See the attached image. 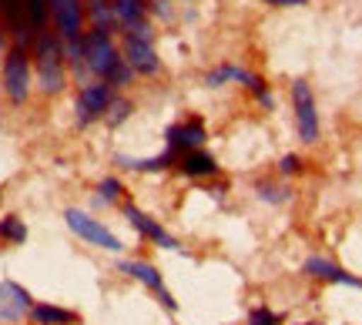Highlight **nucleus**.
<instances>
[{"label":"nucleus","instance_id":"obj_20","mask_svg":"<svg viewBox=\"0 0 362 325\" xmlns=\"http://www.w3.org/2000/svg\"><path fill=\"white\" fill-rule=\"evenodd\" d=\"M255 191H259V198L272 201V205H282L285 198H288V191H282L279 184H269V182H259V184H255Z\"/></svg>","mask_w":362,"mask_h":325},{"label":"nucleus","instance_id":"obj_22","mask_svg":"<svg viewBox=\"0 0 362 325\" xmlns=\"http://www.w3.org/2000/svg\"><path fill=\"white\" fill-rule=\"evenodd\" d=\"M98 191H101V201H117V198H121V182H117V178H104V182L98 184Z\"/></svg>","mask_w":362,"mask_h":325},{"label":"nucleus","instance_id":"obj_11","mask_svg":"<svg viewBox=\"0 0 362 325\" xmlns=\"http://www.w3.org/2000/svg\"><path fill=\"white\" fill-rule=\"evenodd\" d=\"M117 268H121L124 275H131V278H138L141 285L155 288V295L161 299L165 309H175V299L168 295V288H165V282H161V272H158L155 265H148V261H121Z\"/></svg>","mask_w":362,"mask_h":325},{"label":"nucleus","instance_id":"obj_16","mask_svg":"<svg viewBox=\"0 0 362 325\" xmlns=\"http://www.w3.org/2000/svg\"><path fill=\"white\" fill-rule=\"evenodd\" d=\"M115 17H117V24H124V30L138 27L148 17V4L144 0H115Z\"/></svg>","mask_w":362,"mask_h":325},{"label":"nucleus","instance_id":"obj_6","mask_svg":"<svg viewBox=\"0 0 362 325\" xmlns=\"http://www.w3.org/2000/svg\"><path fill=\"white\" fill-rule=\"evenodd\" d=\"M115 101V88L107 81H94V84H84L78 94V124H90L98 117L107 114V107Z\"/></svg>","mask_w":362,"mask_h":325},{"label":"nucleus","instance_id":"obj_17","mask_svg":"<svg viewBox=\"0 0 362 325\" xmlns=\"http://www.w3.org/2000/svg\"><path fill=\"white\" fill-rule=\"evenodd\" d=\"M30 319L37 325H71L78 322V312H67V309H57V305H30Z\"/></svg>","mask_w":362,"mask_h":325},{"label":"nucleus","instance_id":"obj_27","mask_svg":"<svg viewBox=\"0 0 362 325\" xmlns=\"http://www.w3.org/2000/svg\"><path fill=\"white\" fill-rule=\"evenodd\" d=\"M305 325H309V322H305Z\"/></svg>","mask_w":362,"mask_h":325},{"label":"nucleus","instance_id":"obj_12","mask_svg":"<svg viewBox=\"0 0 362 325\" xmlns=\"http://www.w3.org/2000/svg\"><path fill=\"white\" fill-rule=\"evenodd\" d=\"M124 215H128V221L138 228V235H144V238H151L155 245H161V248H178V242L171 238L161 225H158L155 218H148V215H141V211L134 208V205H124Z\"/></svg>","mask_w":362,"mask_h":325},{"label":"nucleus","instance_id":"obj_5","mask_svg":"<svg viewBox=\"0 0 362 325\" xmlns=\"http://www.w3.org/2000/svg\"><path fill=\"white\" fill-rule=\"evenodd\" d=\"M292 101H296V131L298 141L312 144L319 138V114H315V98H312V88L305 81H296L292 84Z\"/></svg>","mask_w":362,"mask_h":325},{"label":"nucleus","instance_id":"obj_3","mask_svg":"<svg viewBox=\"0 0 362 325\" xmlns=\"http://www.w3.org/2000/svg\"><path fill=\"white\" fill-rule=\"evenodd\" d=\"M84 57H88V71L98 74L101 81H107V74L124 61V57L117 54L111 34H104V30H90L88 37H84Z\"/></svg>","mask_w":362,"mask_h":325},{"label":"nucleus","instance_id":"obj_8","mask_svg":"<svg viewBox=\"0 0 362 325\" xmlns=\"http://www.w3.org/2000/svg\"><path fill=\"white\" fill-rule=\"evenodd\" d=\"M47 7H51V17H54V24H57V37L61 40L84 37L81 34V24H84L81 0H47Z\"/></svg>","mask_w":362,"mask_h":325},{"label":"nucleus","instance_id":"obj_13","mask_svg":"<svg viewBox=\"0 0 362 325\" xmlns=\"http://www.w3.org/2000/svg\"><path fill=\"white\" fill-rule=\"evenodd\" d=\"M305 275H312V278H325V282H342V285H352V288H362V278H356V275L342 272L339 265H332V261L325 259H305Z\"/></svg>","mask_w":362,"mask_h":325},{"label":"nucleus","instance_id":"obj_18","mask_svg":"<svg viewBox=\"0 0 362 325\" xmlns=\"http://www.w3.org/2000/svg\"><path fill=\"white\" fill-rule=\"evenodd\" d=\"M171 161H178L175 151H165V155H158V158H144V161H134V158H117V165H124V168H131V171H165Z\"/></svg>","mask_w":362,"mask_h":325},{"label":"nucleus","instance_id":"obj_26","mask_svg":"<svg viewBox=\"0 0 362 325\" xmlns=\"http://www.w3.org/2000/svg\"><path fill=\"white\" fill-rule=\"evenodd\" d=\"M0 4H7V0H0Z\"/></svg>","mask_w":362,"mask_h":325},{"label":"nucleus","instance_id":"obj_21","mask_svg":"<svg viewBox=\"0 0 362 325\" xmlns=\"http://www.w3.org/2000/svg\"><path fill=\"white\" fill-rule=\"evenodd\" d=\"M282 319L272 312V309H265V305H259V309H252V315H248V325H279Z\"/></svg>","mask_w":362,"mask_h":325},{"label":"nucleus","instance_id":"obj_7","mask_svg":"<svg viewBox=\"0 0 362 325\" xmlns=\"http://www.w3.org/2000/svg\"><path fill=\"white\" fill-rule=\"evenodd\" d=\"M4 91L17 105L27 101V94H30V61H27V54L21 47L11 51L7 64H4Z\"/></svg>","mask_w":362,"mask_h":325},{"label":"nucleus","instance_id":"obj_9","mask_svg":"<svg viewBox=\"0 0 362 325\" xmlns=\"http://www.w3.org/2000/svg\"><path fill=\"white\" fill-rule=\"evenodd\" d=\"M165 138H168V151H175V155H185V151L202 148L208 134H205V124H202L198 117H192V121L171 124V128L165 131Z\"/></svg>","mask_w":362,"mask_h":325},{"label":"nucleus","instance_id":"obj_25","mask_svg":"<svg viewBox=\"0 0 362 325\" xmlns=\"http://www.w3.org/2000/svg\"><path fill=\"white\" fill-rule=\"evenodd\" d=\"M272 7H298V4H305V0H265Z\"/></svg>","mask_w":362,"mask_h":325},{"label":"nucleus","instance_id":"obj_24","mask_svg":"<svg viewBox=\"0 0 362 325\" xmlns=\"http://www.w3.org/2000/svg\"><path fill=\"white\" fill-rule=\"evenodd\" d=\"M279 171H282V175H298V171H302V158H298V155H285L282 161H279Z\"/></svg>","mask_w":362,"mask_h":325},{"label":"nucleus","instance_id":"obj_2","mask_svg":"<svg viewBox=\"0 0 362 325\" xmlns=\"http://www.w3.org/2000/svg\"><path fill=\"white\" fill-rule=\"evenodd\" d=\"M124 61L134 74H158L161 71V61L155 54V34L148 24L124 30Z\"/></svg>","mask_w":362,"mask_h":325},{"label":"nucleus","instance_id":"obj_19","mask_svg":"<svg viewBox=\"0 0 362 325\" xmlns=\"http://www.w3.org/2000/svg\"><path fill=\"white\" fill-rule=\"evenodd\" d=\"M0 235L7 238V242H13V245H21L27 238V228H24V221L17 218V215H7V218L0 221Z\"/></svg>","mask_w":362,"mask_h":325},{"label":"nucleus","instance_id":"obj_23","mask_svg":"<svg viewBox=\"0 0 362 325\" xmlns=\"http://www.w3.org/2000/svg\"><path fill=\"white\" fill-rule=\"evenodd\" d=\"M107 111H111V114H107V121H111V124H121V121L131 114V101H111V107H107Z\"/></svg>","mask_w":362,"mask_h":325},{"label":"nucleus","instance_id":"obj_10","mask_svg":"<svg viewBox=\"0 0 362 325\" xmlns=\"http://www.w3.org/2000/svg\"><path fill=\"white\" fill-rule=\"evenodd\" d=\"M30 295L17 282H0V322H17L30 312Z\"/></svg>","mask_w":362,"mask_h":325},{"label":"nucleus","instance_id":"obj_4","mask_svg":"<svg viewBox=\"0 0 362 325\" xmlns=\"http://www.w3.org/2000/svg\"><path fill=\"white\" fill-rule=\"evenodd\" d=\"M64 221L71 225V232H74V235H81L84 242L104 248V252H121V248H124V245H121V238H117L115 232H107L101 221L90 218V215H84L81 208H67L64 211Z\"/></svg>","mask_w":362,"mask_h":325},{"label":"nucleus","instance_id":"obj_14","mask_svg":"<svg viewBox=\"0 0 362 325\" xmlns=\"http://www.w3.org/2000/svg\"><path fill=\"white\" fill-rule=\"evenodd\" d=\"M178 168L188 175V178H211V175H218V161L202 151V148H194V151H185L178 158Z\"/></svg>","mask_w":362,"mask_h":325},{"label":"nucleus","instance_id":"obj_15","mask_svg":"<svg viewBox=\"0 0 362 325\" xmlns=\"http://www.w3.org/2000/svg\"><path fill=\"white\" fill-rule=\"evenodd\" d=\"M88 17L94 30H104V34H115L117 17H115V4L111 0H88Z\"/></svg>","mask_w":362,"mask_h":325},{"label":"nucleus","instance_id":"obj_1","mask_svg":"<svg viewBox=\"0 0 362 325\" xmlns=\"http://www.w3.org/2000/svg\"><path fill=\"white\" fill-rule=\"evenodd\" d=\"M37 78H40V91L44 94H57L64 91V44L57 34H37Z\"/></svg>","mask_w":362,"mask_h":325}]
</instances>
